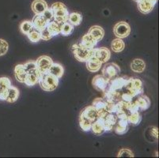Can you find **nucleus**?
Instances as JSON below:
<instances>
[{
    "label": "nucleus",
    "mask_w": 159,
    "mask_h": 158,
    "mask_svg": "<svg viewBox=\"0 0 159 158\" xmlns=\"http://www.w3.org/2000/svg\"><path fill=\"white\" fill-rule=\"evenodd\" d=\"M128 78L125 77H118V78H112L108 82V85L107 89H109L113 91L122 90L126 85Z\"/></svg>",
    "instance_id": "nucleus-8"
},
{
    "label": "nucleus",
    "mask_w": 159,
    "mask_h": 158,
    "mask_svg": "<svg viewBox=\"0 0 159 158\" xmlns=\"http://www.w3.org/2000/svg\"><path fill=\"white\" fill-rule=\"evenodd\" d=\"M23 65H24V67L25 69V70L27 71V73L30 71H32L33 70L37 69L36 61H28V62H26V63Z\"/></svg>",
    "instance_id": "nucleus-40"
},
{
    "label": "nucleus",
    "mask_w": 159,
    "mask_h": 158,
    "mask_svg": "<svg viewBox=\"0 0 159 158\" xmlns=\"http://www.w3.org/2000/svg\"><path fill=\"white\" fill-rule=\"evenodd\" d=\"M74 29H75V26L73 25H71L68 21H66V22L60 25V33L63 36L66 37V36H69L73 33Z\"/></svg>",
    "instance_id": "nucleus-31"
},
{
    "label": "nucleus",
    "mask_w": 159,
    "mask_h": 158,
    "mask_svg": "<svg viewBox=\"0 0 159 158\" xmlns=\"http://www.w3.org/2000/svg\"><path fill=\"white\" fill-rule=\"evenodd\" d=\"M91 130L96 135H102L105 132V125H104V118H98L92 123Z\"/></svg>",
    "instance_id": "nucleus-19"
},
{
    "label": "nucleus",
    "mask_w": 159,
    "mask_h": 158,
    "mask_svg": "<svg viewBox=\"0 0 159 158\" xmlns=\"http://www.w3.org/2000/svg\"><path fill=\"white\" fill-rule=\"evenodd\" d=\"M98 42L95 40L94 38L91 37L89 33H86L85 34L82 38V41L79 43L81 46L82 47H86V48L89 49H93L95 47V46H97Z\"/></svg>",
    "instance_id": "nucleus-22"
},
{
    "label": "nucleus",
    "mask_w": 159,
    "mask_h": 158,
    "mask_svg": "<svg viewBox=\"0 0 159 158\" xmlns=\"http://www.w3.org/2000/svg\"><path fill=\"white\" fill-rule=\"evenodd\" d=\"M133 97L129 93L126 92V93H124L120 95V100H122L124 102H127V103H129L133 101Z\"/></svg>",
    "instance_id": "nucleus-44"
},
{
    "label": "nucleus",
    "mask_w": 159,
    "mask_h": 158,
    "mask_svg": "<svg viewBox=\"0 0 159 158\" xmlns=\"http://www.w3.org/2000/svg\"><path fill=\"white\" fill-rule=\"evenodd\" d=\"M118 118L116 113H107L106 115L104 117V125H105V132L111 131L113 130L114 126L116 124Z\"/></svg>",
    "instance_id": "nucleus-13"
},
{
    "label": "nucleus",
    "mask_w": 159,
    "mask_h": 158,
    "mask_svg": "<svg viewBox=\"0 0 159 158\" xmlns=\"http://www.w3.org/2000/svg\"><path fill=\"white\" fill-rule=\"evenodd\" d=\"M131 69L135 73H143L146 69L145 62L141 59H135L131 63Z\"/></svg>",
    "instance_id": "nucleus-25"
},
{
    "label": "nucleus",
    "mask_w": 159,
    "mask_h": 158,
    "mask_svg": "<svg viewBox=\"0 0 159 158\" xmlns=\"http://www.w3.org/2000/svg\"><path fill=\"white\" fill-rule=\"evenodd\" d=\"M11 86V82L10 78L2 77L0 78V93L5 92Z\"/></svg>",
    "instance_id": "nucleus-35"
},
{
    "label": "nucleus",
    "mask_w": 159,
    "mask_h": 158,
    "mask_svg": "<svg viewBox=\"0 0 159 158\" xmlns=\"http://www.w3.org/2000/svg\"><path fill=\"white\" fill-rule=\"evenodd\" d=\"M102 75L105 77L108 80H111L117 75L119 74L120 72V68L116 63H109L105 64L102 68Z\"/></svg>",
    "instance_id": "nucleus-6"
},
{
    "label": "nucleus",
    "mask_w": 159,
    "mask_h": 158,
    "mask_svg": "<svg viewBox=\"0 0 159 158\" xmlns=\"http://www.w3.org/2000/svg\"><path fill=\"white\" fill-rule=\"evenodd\" d=\"M82 21V14L78 12H72L69 14L68 16V22L73 25L74 26H78L81 24Z\"/></svg>",
    "instance_id": "nucleus-30"
},
{
    "label": "nucleus",
    "mask_w": 159,
    "mask_h": 158,
    "mask_svg": "<svg viewBox=\"0 0 159 158\" xmlns=\"http://www.w3.org/2000/svg\"><path fill=\"white\" fill-rule=\"evenodd\" d=\"M116 102H107L106 111L108 113H116Z\"/></svg>",
    "instance_id": "nucleus-43"
},
{
    "label": "nucleus",
    "mask_w": 159,
    "mask_h": 158,
    "mask_svg": "<svg viewBox=\"0 0 159 158\" xmlns=\"http://www.w3.org/2000/svg\"><path fill=\"white\" fill-rule=\"evenodd\" d=\"M150 134H152L155 139L158 138V129L156 127H150Z\"/></svg>",
    "instance_id": "nucleus-45"
},
{
    "label": "nucleus",
    "mask_w": 159,
    "mask_h": 158,
    "mask_svg": "<svg viewBox=\"0 0 159 158\" xmlns=\"http://www.w3.org/2000/svg\"><path fill=\"white\" fill-rule=\"evenodd\" d=\"M50 8L52 10L53 20L59 24H63L68 21L69 11L66 6L62 2H55Z\"/></svg>",
    "instance_id": "nucleus-1"
},
{
    "label": "nucleus",
    "mask_w": 159,
    "mask_h": 158,
    "mask_svg": "<svg viewBox=\"0 0 159 158\" xmlns=\"http://www.w3.org/2000/svg\"><path fill=\"white\" fill-rule=\"evenodd\" d=\"M48 73L60 79L63 77V74H64V68L60 63H53L50 69H49Z\"/></svg>",
    "instance_id": "nucleus-26"
},
{
    "label": "nucleus",
    "mask_w": 159,
    "mask_h": 158,
    "mask_svg": "<svg viewBox=\"0 0 159 158\" xmlns=\"http://www.w3.org/2000/svg\"><path fill=\"white\" fill-rule=\"evenodd\" d=\"M38 83L43 90L52 92L54 91L59 85V78L49 73L41 74Z\"/></svg>",
    "instance_id": "nucleus-2"
},
{
    "label": "nucleus",
    "mask_w": 159,
    "mask_h": 158,
    "mask_svg": "<svg viewBox=\"0 0 159 158\" xmlns=\"http://www.w3.org/2000/svg\"><path fill=\"white\" fill-rule=\"evenodd\" d=\"M86 68H87L89 71L92 72V73H96V72L99 71L100 70H101L103 63H101L95 57L92 56L87 61H86Z\"/></svg>",
    "instance_id": "nucleus-16"
},
{
    "label": "nucleus",
    "mask_w": 159,
    "mask_h": 158,
    "mask_svg": "<svg viewBox=\"0 0 159 158\" xmlns=\"http://www.w3.org/2000/svg\"><path fill=\"white\" fill-rule=\"evenodd\" d=\"M33 23L31 21H24L20 24V30L25 35H27L33 29Z\"/></svg>",
    "instance_id": "nucleus-34"
},
{
    "label": "nucleus",
    "mask_w": 159,
    "mask_h": 158,
    "mask_svg": "<svg viewBox=\"0 0 159 158\" xmlns=\"http://www.w3.org/2000/svg\"><path fill=\"white\" fill-rule=\"evenodd\" d=\"M154 1H156V2H157V1H158V0H154Z\"/></svg>",
    "instance_id": "nucleus-47"
},
{
    "label": "nucleus",
    "mask_w": 159,
    "mask_h": 158,
    "mask_svg": "<svg viewBox=\"0 0 159 158\" xmlns=\"http://www.w3.org/2000/svg\"><path fill=\"white\" fill-rule=\"evenodd\" d=\"M113 33L117 38H126L131 33V27L126 21H120L114 26Z\"/></svg>",
    "instance_id": "nucleus-5"
},
{
    "label": "nucleus",
    "mask_w": 159,
    "mask_h": 158,
    "mask_svg": "<svg viewBox=\"0 0 159 158\" xmlns=\"http://www.w3.org/2000/svg\"><path fill=\"white\" fill-rule=\"evenodd\" d=\"M53 61L52 58L48 56H42L36 60L37 69L38 70L40 74L48 73V70L52 65Z\"/></svg>",
    "instance_id": "nucleus-7"
},
{
    "label": "nucleus",
    "mask_w": 159,
    "mask_h": 158,
    "mask_svg": "<svg viewBox=\"0 0 159 158\" xmlns=\"http://www.w3.org/2000/svg\"><path fill=\"white\" fill-rule=\"evenodd\" d=\"M41 15L43 16V17H44L48 22H49V21H51L52 20H53V12L51 8H48L47 10H45Z\"/></svg>",
    "instance_id": "nucleus-39"
},
{
    "label": "nucleus",
    "mask_w": 159,
    "mask_h": 158,
    "mask_svg": "<svg viewBox=\"0 0 159 158\" xmlns=\"http://www.w3.org/2000/svg\"><path fill=\"white\" fill-rule=\"evenodd\" d=\"M92 105L94 107L95 110H96L97 113H98V118H104L106 115L107 113H108L106 111L107 102L103 98H96L93 101Z\"/></svg>",
    "instance_id": "nucleus-10"
},
{
    "label": "nucleus",
    "mask_w": 159,
    "mask_h": 158,
    "mask_svg": "<svg viewBox=\"0 0 159 158\" xmlns=\"http://www.w3.org/2000/svg\"><path fill=\"white\" fill-rule=\"evenodd\" d=\"M32 23H33V28L40 32L47 27V25L48 22L44 19L41 14H36L35 17H33Z\"/></svg>",
    "instance_id": "nucleus-20"
},
{
    "label": "nucleus",
    "mask_w": 159,
    "mask_h": 158,
    "mask_svg": "<svg viewBox=\"0 0 159 158\" xmlns=\"http://www.w3.org/2000/svg\"><path fill=\"white\" fill-rule=\"evenodd\" d=\"M79 126L83 131L86 132V131H89L91 130L92 123L81 114L80 117H79Z\"/></svg>",
    "instance_id": "nucleus-33"
},
{
    "label": "nucleus",
    "mask_w": 159,
    "mask_h": 158,
    "mask_svg": "<svg viewBox=\"0 0 159 158\" xmlns=\"http://www.w3.org/2000/svg\"><path fill=\"white\" fill-rule=\"evenodd\" d=\"M124 88L126 89L127 92L129 93L133 97L141 95L143 93V82L139 78H128Z\"/></svg>",
    "instance_id": "nucleus-3"
},
{
    "label": "nucleus",
    "mask_w": 159,
    "mask_h": 158,
    "mask_svg": "<svg viewBox=\"0 0 159 158\" xmlns=\"http://www.w3.org/2000/svg\"><path fill=\"white\" fill-rule=\"evenodd\" d=\"M134 102L135 103V104L137 105L139 109L142 110V111L147 110V108H150V99H149L147 96H145V95L139 96V97L137 98Z\"/></svg>",
    "instance_id": "nucleus-24"
},
{
    "label": "nucleus",
    "mask_w": 159,
    "mask_h": 158,
    "mask_svg": "<svg viewBox=\"0 0 159 158\" xmlns=\"http://www.w3.org/2000/svg\"><path fill=\"white\" fill-rule=\"evenodd\" d=\"M75 59L79 62H86L93 56V49H89L82 47L80 44H74L72 46Z\"/></svg>",
    "instance_id": "nucleus-4"
},
{
    "label": "nucleus",
    "mask_w": 159,
    "mask_h": 158,
    "mask_svg": "<svg viewBox=\"0 0 159 158\" xmlns=\"http://www.w3.org/2000/svg\"><path fill=\"white\" fill-rule=\"evenodd\" d=\"M46 28L48 30L49 33H51L52 37L60 34V24L56 22L54 20H52L51 21H49V22L48 23Z\"/></svg>",
    "instance_id": "nucleus-28"
},
{
    "label": "nucleus",
    "mask_w": 159,
    "mask_h": 158,
    "mask_svg": "<svg viewBox=\"0 0 159 158\" xmlns=\"http://www.w3.org/2000/svg\"><path fill=\"white\" fill-rule=\"evenodd\" d=\"M19 97V90L18 88L11 85L8 89V92H7V97L6 101L8 103H14L17 101V100Z\"/></svg>",
    "instance_id": "nucleus-27"
},
{
    "label": "nucleus",
    "mask_w": 159,
    "mask_h": 158,
    "mask_svg": "<svg viewBox=\"0 0 159 158\" xmlns=\"http://www.w3.org/2000/svg\"><path fill=\"white\" fill-rule=\"evenodd\" d=\"M81 114H82L85 118L87 119L89 121H90L91 123H93L95 120H97L98 119V113H97L96 110H95L94 107H93V105L86 107L84 109L82 110Z\"/></svg>",
    "instance_id": "nucleus-17"
},
{
    "label": "nucleus",
    "mask_w": 159,
    "mask_h": 158,
    "mask_svg": "<svg viewBox=\"0 0 159 158\" xmlns=\"http://www.w3.org/2000/svg\"><path fill=\"white\" fill-rule=\"evenodd\" d=\"M40 75L41 74L39 72V70L37 69L33 70L32 71H30L27 73L26 78H25V84L28 86H33L35 85L36 84H37L40 80Z\"/></svg>",
    "instance_id": "nucleus-14"
},
{
    "label": "nucleus",
    "mask_w": 159,
    "mask_h": 158,
    "mask_svg": "<svg viewBox=\"0 0 159 158\" xmlns=\"http://www.w3.org/2000/svg\"><path fill=\"white\" fill-rule=\"evenodd\" d=\"M127 120H128V124H131L133 126H136L140 124V122L142 120V115L139 111H136V112L129 114L128 115V119Z\"/></svg>",
    "instance_id": "nucleus-32"
},
{
    "label": "nucleus",
    "mask_w": 159,
    "mask_h": 158,
    "mask_svg": "<svg viewBox=\"0 0 159 158\" xmlns=\"http://www.w3.org/2000/svg\"><path fill=\"white\" fill-rule=\"evenodd\" d=\"M118 157H133L134 156V153H132L131 150L129 149H122L119 152L118 155H117Z\"/></svg>",
    "instance_id": "nucleus-38"
},
{
    "label": "nucleus",
    "mask_w": 159,
    "mask_h": 158,
    "mask_svg": "<svg viewBox=\"0 0 159 158\" xmlns=\"http://www.w3.org/2000/svg\"><path fill=\"white\" fill-rule=\"evenodd\" d=\"M27 76V71L25 70L23 64H18L14 67V77L16 80L21 83H25Z\"/></svg>",
    "instance_id": "nucleus-21"
},
{
    "label": "nucleus",
    "mask_w": 159,
    "mask_h": 158,
    "mask_svg": "<svg viewBox=\"0 0 159 158\" xmlns=\"http://www.w3.org/2000/svg\"><path fill=\"white\" fill-rule=\"evenodd\" d=\"M157 2L154 0H140L137 2L139 11L143 14H149L154 10Z\"/></svg>",
    "instance_id": "nucleus-12"
},
{
    "label": "nucleus",
    "mask_w": 159,
    "mask_h": 158,
    "mask_svg": "<svg viewBox=\"0 0 159 158\" xmlns=\"http://www.w3.org/2000/svg\"><path fill=\"white\" fill-rule=\"evenodd\" d=\"M128 120H118L116 125L114 126L115 132L117 134H124L128 131Z\"/></svg>",
    "instance_id": "nucleus-23"
},
{
    "label": "nucleus",
    "mask_w": 159,
    "mask_h": 158,
    "mask_svg": "<svg viewBox=\"0 0 159 158\" xmlns=\"http://www.w3.org/2000/svg\"><path fill=\"white\" fill-rule=\"evenodd\" d=\"M26 36L28 37L29 40L31 42H33V43H37V42L40 41V40H41V38H40V31L35 29H33L32 30L31 32H30Z\"/></svg>",
    "instance_id": "nucleus-36"
},
{
    "label": "nucleus",
    "mask_w": 159,
    "mask_h": 158,
    "mask_svg": "<svg viewBox=\"0 0 159 158\" xmlns=\"http://www.w3.org/2000/svg\"><path fill=\"white\" fill-rule=\"evenodd\" d=\"M88 33L98 42L103 39L104 36H105V30L101 26L93 25L89 29Z\"/></svg>",
    "instance_id": "nucleus-18"
},
{
    "label": "nucleus",
    "mask_w": 159,
    "mask_h": 158,
    "mask_svg": "<svg viewBox=\"0 0 159 158\" xmlns=\"http://www.w3.org/2000/svg\"><path fill=\"white\" fill-rule=\"evenodd\" d=\"M31 8L35 14H42L44 11L48 8V6L44 0H34L31 5Z\"/></svg>",
    "instance_id": "nucleus-15"
},
{
    "label": "nucleus",
    "mask_w": 159,
    "mask_h": 158,
    "mask_svg": "<svg viewBox=\"0 0 159 158\" xmlns=\"http://www.w3.org/2000/svg\"><path fill=\"white\" fill-rule=\"evenodd\" d=\"M125 47V43L120 38L114 39L111 43V48L116 53H120L122 52Z\"/></svg>",
    "instance_id": "nucleus-29"
},
{
    "label": "nucleus",
    "mask_w": 159,
    "mask_h": 158,
    "mask_svg": "<svg viewBox=\"0 0 159 158\" xmlns=\"http://www.w3.org/2000/svg\"><path fill=\"white\" fill-rule=\"evenodd\" d=\"M139 111V108L137 107V105L135 104V103L134 101H131V102L128 103V111L129 114H131V113L136 112V111Z\"/></svg>",
    "instance_id": "nucleus-42"
},
{
    "label": "nucleus",
    "mask_w": 159,
    "mask_h": 158,
    "mask_svg": "<svg viewBox=\"0 0 159 158\" xmlns=\"http://www.w3.org/2000/svg\"><path fill=\"white\" fill-rule=\"evenodd\" d=\"M93 57L96 58L101 63H107L111 57V52L107 47H99L93 48Z\"/></svg>",
    "instance_id": "nucleus-9"
},
{
    "label": "nucleus",
    "mask_w": 159,
    "mask_h": 158,
    "mask_svg": "<svg viewBox=\"0 0 159 158\" xmlns=\"http://www.w3.org/2000/svg\"><path fill=\"white\" fill-rule=\"evenodd\" d=\"M40 33V38H41V40L48 41V40H50L52 38V36L51 35V33H49L48 30L47 29V28L41 30Z\"/></svg>",
    "instance_id": "nucleus-41"
},
{
    "label": "nucleus",
    "mask_w": 159,
    "mask_h": 158,
    "mask_svg": "<svg viewBox=\"0 0 159 158\" xmlns=\"http://www.w3.org/2000/svg\"><path fill=\"white\" fill-rule=\"evenodd\" d=\"M9 49V44L3 39L0 38V56L6 55Z\"/></svg>",
    "instance_id": "nucleus-37"
},
{
    "label": "nucleus",
    "mask_w": 159,
    "mask_h": 158,
    "mask_svg": "<svg viewBox=\"0 0 159 158\" xmlns=\"http://www.w3.org/2000/svg\"><path fill=\"white\" fill-rule=\"evenodd\" d=\"M133 1H135V2H139L140 0H133Z\"/></svg>",
    "instance_id": "nucleus-46"
},
{
    "label": "nucleus",
    "mask_w": 159,
    "mask_h": 158,
    "mask_svg": "<svg viewBox=\"0 0 159 158\" xmlns=\"http://www.w3.org/2000/svg\"><path fill=\"white\" fill-rule=\"evenodd\" d=\"M108 82H109V80L106 79L102 74H98L94 76V78H93L92 85H93V88L95 89L104 92L107 89V87H108Z\"/></svg>",
    "instance_id": "nucleus-11"
}]
</instances>
